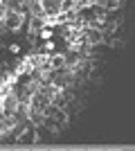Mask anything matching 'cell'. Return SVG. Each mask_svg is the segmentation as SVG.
<instances>
[{
    "mask_svg": "<svg viewBox=\"0 0 135 151\" xmlns=\"http://www.w3.org/2000/svg\"><path fill=\"white\" fill-rule=\"evenodd\" d=\"M23 20H25V14L14 12V9H7V14L2 16V25H5L7 32H11V29H18V27L23 25Z\"/></svg>",
    "mask_w": 135,
    "mask_h": 151,
    "instance_id": "obj_2",
    "label": "cell"
},
{
    "mask_svg": "<svg viewBox=\"0 0 135 151\" xmlns=\"http://www.w3.org/2000/svg\"><path fill=\"white\" fill-rule=\"evenodd\" d=\"M41 9H43L45 23H52L56 25V16L61 14V0H39Z\"/></svg>",
    "mask_w": 135,
    "mask_h": 151,
    "instance_id": "obj_1",
    "label": "cell"
},
{
    "mask_svg": "<svg viewBox=\"0 0 135 151\" xmlns=\"http://www.w3.org/2000/svg\"><path fill=\"white\" fill-rule=\"evenodd\" d=\"M47 61H50L52 70H59V68H63V65H65V59H63V54H56V57H47Z\"/></svg>",
    "mask_w": 135,
    "mask_h": 151,
    "instance_id": "obj_4",
    "label": "cell"
},
{
    "mask_svg": "<svg viewBox=\"0 0 135 151\" xmlns=\"http://www.w3.org/2000/svg\"><path fill=\"white\" fill-rule=\"evenodd\" d=\"M16 142H18V145H34V142H36V126H32L27 122V126L16 135Z\"/></svg>",
    "mask_w": 135,
    "mask_h": 151,
    "instance_id": "obj_3",
    "label": "cell"
}]
</instances>
